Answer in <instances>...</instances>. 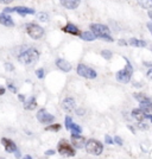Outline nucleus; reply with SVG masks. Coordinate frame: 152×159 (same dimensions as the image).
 I'll return each mask as SVG.
<instances>
[{"instance_id":"14","label":"nucleus","mask_w":152,"mask_h":159,"mask_svg":"<svg viewBox=\"0 0 152 159\" xmlns=\"http://www.w3.org/2000/svg\"><path fill=\"white\" fill-rule=\"evenodd\" d=\"M13 12H17L20 16H26V14H33L35 13V10L26 6H18V7H13Z\"/></svg>"},{"instance_id":"29","label":"nucleus","mask_w":152,"mask_h":159,"mask_svg":"<svg viewBox=\"0 0 152 159\" xmlns=\"http://www.w3.org/2000/svg\"><path fill=\"white\" fill-rule=\"evenodd\" d=\"M71 124H73V121H71V118H70V116H66V127L68 128V129L70 128Z\"/></svg>"},{"instance_id":"38","label":"nucleus","mask_w":152,"mask_h":159,"mask_svg":"<svg viewBox=\"0 0 152 159\" xmlns=\"http://www.w3.org/2000/svg\"><path fill=\"white\" fill-rule=\"evenodd\" d=\"M147 29L150 30V32L152 34V23H147Z\"/></svg>"},{"instance_id":"31","label":"nucleus","mask_w":152,"mask_h":159,"mask_svg":"<svg viewBox=\"0 0 152 159\" xmlns=\"http://www.w3.org/2000/svg\"><path fill=\"white\" fill-rule=\"evenodd\" d=\"M105 141H106L107 144H113V143H114V140H113L112 138L108 135V134H107L106 137H105Z\"/></svg>"},{"instance_id":"11","label":"nucleus","mask_w":152,"mask_h":159,"mask_svg":"<svg viewBox=\"0 0 152 159\" xmlns=\"http://www.w3.org/2000/svg\"><path fill=\"white\" fill-rule=\"evenodd\" d=\"M62 108L66 111V112H71L76 108V103H75V100L73 98H66V99L62 101Z\"/></svg>"},{"instance_id":"27","label":"nucleus","mask_w":152,"mask_h":159,"mask_svg":"<svg viewBox=\"0 0 152 159\" xmlns=\"http://www.w3.org/2000/svg\"><path fill=\"white\" fill-rule=\"evenodd\" d=\"M101 56H102L104 58H106V60H111L113 55L109 50H102V51H101Z\"/></svg>"},{"instance_id":"13","label":"nucleus","mask_w":152,"mask_h":159,"mask_svg":"<svg viewBox=\"0 0 152 159\" xmlns=\"http://www.w3.org/2000/svg\"><path fill=\"white\" fill-rule=\"evenodd\" d=\"M0 24L1 25H5V26H13L14 23L12 18H11V16H8L6 13H0Z\"/></svg>"},{"instance_id":"5","label":"nucleus","mask_w":152,"mask_h":159,"mask_svg":"<svg viewBox=\"0 0 152 159\" xmlns=\"http://www.w3.org/2000/svg\"><path fill=\"white\" fill-rule=\"evenodd\" d=\"M77 74H79L80 76H82V77L88 80H93L96 77V71L94 69H92V68L85 66V64H79L77 66Z\"/></svg>"},{"instance_id":"30","label":"nucleus","mask_w":152,"mask_h":159,"mask_svg":"<svg viewBox=\"0 0 152 159\" xmlns=\"http://www.w3.org/2000/svg\"><path fill=\"white\" fill-rule=\"evenodd\" d=\"M7 87H8V89H10L12 93H17V88H16L11 82H8V83H7Z\"/></svg>"},{"instance_id":"8","label":"nucleus","mask_w":152,"mask_h":159,"mask_svg":"<svg viewBox=\"0 0 152 159\" xmlns=\"http://www.w3.org/2000/svg\"><path fill=\"white\" fill-rule=\"evenodd\" d=\"M37 120L39 121L40 124H51L55 120V116L53 114L46 112L45 109H40L37 113Z\"/></svg>"},{"instance_id":"42","label":"nucleus","mask_w":152,"mask_h":159,"mask_svg":"<svg viewBox=\"0 0 152 159\" xmlns=\"http://www.w3.org/2000/svg\"><path fill=\"white\" fill-rule=\"evenodd\" d=\"M139 127H140V128H144V129L147 128V126H146V125H143V124H139Z\"/></svg>"},{"instance_id":"23","label":"nucleus","mask_w":152,"mask_h":159,"mask_svg":"<svg viewBox=\"0 0 152 159\" xmlns=\"http://www.w3.org/2000/svg\"><path fill=\"white\" fill-rule=\"evenodd\" d=\"M70 131H71V134H80V133L82 132V128L79 126V125H76V124H71V126L69 128Z\"/></svg>"},{"instance_id":"39","label":"nucleus","mask_w":152,"mask_h":159,"mask_svg":"<svg viewBox=\"0 0 152 159\" xmlns=\"http://www.w3.org/2000/svg\"><path fill=\"white\" fill-rule=\"evenodd\" d=\"M5 66H6V68H7V69H8V70H12V69H13V66H11V64H10V63H6V64H5Z\"/></svg>"},{"instance_id":"32","label":"nucleus","mask_w":152,"mask_h":159,"mask_svg":"<svg viewBox=\"0 0 152 159\" xmlns=\"http://www.w3.org/2000/svg\"><path fill=\"white\" fill-rule=\"evenodd\" d=\"M114 143H117L118 145H122V140H121L120 137H115V138H114Z\"/></svg>"},{"instance_id":"36","label":"nucleus","mask_w":152,"mask_h":159,"mask_svg":"<svg viewBox=\"0 0 152 159\" xmlns=\"http://www.w3.org/2000/svg\"><path fill=\"white\" fill-rule=\"evenodd\" d=\"M5 92H6V89H5L4 87H0V95H4Z\"/></svg>"},{"instance_id":"4","label":"nucleus","mask_w":152,"mask_h":159,"mask_svg":"<svg viewBox=\"0 0 152 159\" xmlns=\"http://www.w3.org/2000/svg\"><path fill=\"white\" fill-rule=\"evenodd\" d=\"M26 32L32 39H39L44 34V30L42 26L35 24V23H29L26 24Z\"/></svg>"},{"instance_id":"15","label":"nucleus","mask_w":152,"mask_h":159,"mask_svg":"<svg viewBox=\"0 0 152 159\" xmlns=\"http://www.w3.org/2000/svg\"><path fill=\"white\" fill-rule=\"evenodd\" d=\"M64 32L67 33H70V34H74V36H80L81 34V32H80V30L77 29V26H75L74 24H67L66 26L62 29Z\"/></svg>"},{"instance_id":"34","label":"nucleus","mask_w":152,"mask_h":159,"mask_svg":"<svg viewBox=\"0 0 152 159\" xmlns=\"http://www.w3.org/2000/svg\"><path fill=\"white\" fill-rule=\"evenodd\" d=\"M76 114H77V115H83V114H85V111H83V109H77V111H76Z\"/></svg>"},{"instance_id":"6","label":"nucleus","mask_w":152,"mask_h":159,"mask_svg":"<svg viewBox=\"0 0 152 159\" xmlns=\"http://www.w3.org/2000/svg\"><path fill=\"white\" fill-rule=\"evenodd\" d=\"M57 148H58V152L61 156H64V157H74L75 156V150L67 143L66 140L60 141Z\"/></svg>"},{"instance_id":"35","label":"nucleus","mask_w":152,"mask_h":159,"mask_svg":"<svg viewBox=\"0 0 152 159\" xmlns=\"http://www.w3.org/2000/svg\"><path fill=\"white\" fill-rule=\"evenodd\" d=\"M53 153H55V151H53V150H49V151H46V152H45V154H46V156H53Z\"/></svg>"},{"instance_id":"20","label":"nucleus","mask_w":152,"mask_h":159,"mask_svg":"<svg viewBox=\"0 0 152 159\" xmlns=\"http://www.w3.org/2000/svg\"><path fill=\"white\" fill-rule=\"evenodd\" d=\"M36 107H37V101L35 98H30L29 101H25V103H24V108L27 111H33Z\"/></svg>"},{"instance_id":"44","label":"nucleus","mask_w":152,"mask_h":159,"mask_svg":"<svg viewBox=\"0 0 152 159\" xmlns=\"http://www.w3.org/2000/svg\"><path fill=\"white\" fill-rule=\"evenodd\" d=\"M149 17H150V18H151V20H152V11H150V12H149Z\"/></svg>"},{"instance_id":"41","label":"nucleus","mask_w":152,"mask_h":159,"mask_svg":"<svg viewBox=\"0 0 152 159\" xmlns=\"http://www.w3.org/2000/svg\"><path fill=\"white\" fill-rule=\"evenodd\" d=\"M146 119L151 120V122H152V115L151 114H146Z\"/></svg>"},{"instance_id":"16","label":"nucleus","mask_w":152,"mask_h":159,"mask_svg":"<svg viewBox=\"0 0 152 159\" xmlns=\"http://www.w3.org/2000/svg\"><path fill=\"white\" fill-rule=\"evenodd\" d=\"M61 5L63 7H66V8H69V10H75L80 5V2L75 1V0H62Z\"/></svg>"},{"instance_id":"28","label":"nucleus","mask_w":152,"mask_h":159,"mask_svg":"<svg viewBox=\"0 0 152 159\" xmlns=\"http://www.w3.org/2000/svg\"><path fill=\"white\" fill-rule=\"evenodd\" d=\"M36 75H37V77H38V79H43V77H44V69H43V68H40V69H37V70H36Z\"/></svg>"},{"instance_id":"17","label":"nucleus","mask_w":152,"mask_h":159,"mask_svg":"<svg viewBox=\"0 0 152 159\" xmlns=\"http://www.w3.org/2000/svg\"><path fill=\"white\" fill-rule=\"evenodd\" d=\"M132 116L134 119L137 120L138 122H141L143 120L146 118V114L141 109H138V108H136V109H133L132 111Z\"/></svg>"},{"instance_id":"21","label":"nucleus","mask_w":152,"mask_h":159,"mask_svg":"<svg viewBox=\"0 0 152 159\" xmlns=\"http://www.w3.org/2000/svg\"><path fill=\"white\" fill-rule=\"evenodd\" d=\"M140 109L144 113H152V102L151 101H145V102H140Z\"/></svg>"},{"instance_id":"43","label":"nucleus","mask_w":152,"mask_h":159,"mask_svg":"<svg viewBox=\"0 0 152 159\" xmlns=\"http://www.w3.org/2000/svg\"><path fill=\"white\" fill-rule=\"evenodd\" d=\"M23 159H32V158H31V156H25Z\"/></svg>"},{"instance_id":"7","label":"nucleus","mask_w":152,"mask_h":159,"mask_svg":"<svg viewBox=\"0 0 152 159\" xmlns=\"http://www.w3.org/2000/svg\"><path fill=\"white\" fill-rule=\"evenodd\" d=\"M90 31L96 36V38H99L101 36H111L109 29L104 24H92Z\"/></svg>"},{"instance_id":"22","label":"nucleus","mask_w":152,"mask_h":159,"mask_svg":"<svg viewBox=\"0 0 152 159\" xmlns=\"http://www.w3.org/2000/svg\"><path fill=\"white\" fill-rule=\"evenodd\" d=\"M138 5L143 8H151L152 7V0H139Z\"/></svg>"},{"instance_id":"40","label":"nucleus","mask_w":152,"mask_h":159,"mask_svg":"<svg viewBox=\"0 0 152 159\" xmlns=\"http://www.w3.org/2000/svg\"><path fill=\"white\" fill-rule=\"evenodd\" d=\"M18 98H19V100L21 101V102H24V101H25V98H24V95H18Z\"/></svg>"},{"instance_id":"2","label":"nucleus","mask_w":152,"mask_h":159,"mask_svg":"<svg viewBox=\"0 0 152 159\" xmlns=\"http://www.w3.org/2000/svg\"><path fill=\"white\" fill-rule=\"evenodd\" d=\"M125 61H126L125 68H122V69H121L120 71H118L117 75H115L117 81H119L121 83H128V82L131 81V77H132V75H133L132 64L130 63V61L127 60V58H125Z\"/></svg>"},{"instance_id":"9","label":"nucleus","mask_w":152,"mask_h":159,"mask_svg":"<svg viewBox=\"0 0 152 159\" xmlns=\"http://www.w3.org/2000/svg\"><path fill=\"white\" fill-rule=\"evenodd\" d=\"M1 144L5 147L6 152L8 153L17 152V146H16V144L11 139H8V138H1Z\"/></svg>"},{"instance_id":"18","label":"nucleus","mask_w":152,"mask_h":159,"mask_svg":"<svg viewBox=\"0 0 152 159\" xmlns=\"http://www.w3.org/2000/svg\"><path fill=\"white\" fill-rule=\"evenodd\" d=\"M128 44L130 45H132L134 48H145L147 47V44H146V42L141 39H137V38H131V39L128 40Z\"/></svg>"},{"instance_id":"10","label":"nucleus","mask_w":152,"mask_h":159,"mask_svg":"<svg viewBox=\"0 0 152 159\" xmlns=\"http://www.w3.org/2000/svg\"><path fill=\"white\" fill-rule=\"evenodd\" d=\"M71 143L76 148H83L86 147V139L79 134H71Z\"/></svg>"},{"instance_id":"24","label":"nucleus","mask_w":152,"mask_h":159,"mask_svg":"<svg viewBox=\"0 0 152 159\" xmlns=\"http://www.w3.org/2000/svg\"><path fill=\"white\" fill-rule=\"evenodd\" d=\"M61 128V125L60 124H53V125H50V126H48L45 128L46 131H49V132H58Z\"/></svg>"},{"instance_id":"33","label":"nucleus","mask_w":152,"mask_h":159,"mask_svg":"<svg viewBox=\"0 0 152 159\" xmlns=\"http://www.w3.org/2000/svg\"><path fill=\"white\" fill-rule=\"evenodd\" d=\"M146 76H147V79L150 80V81H152V68L147 71V74H146Z\"/></svg>"},{"instance_id":"12","label":"nucleus","mask_w":152,"mask_h":159,"mask_svg":"<svg viewBox=\"0 0 152 159\" xmlns=\"http://www.w3.org/2000/svg\"><path fill=\"white\" fill-rule=\"evenodd\" d=\"M56 66H58L62 71H64V73H68V71L71 70V64L68 61L63 60V58H58V60L56 61Z\"/></svg>"},{"instance_id":"26","label":"nucleus","mask_w":152,"mask_h":159,"mask_svg":"<svg viewBox=\"0 0 152 159\" xmlns=\"http://www.w3.org/2000/svg\"><path fill=\"white\" fill-rule=\"evenodd\" d=\"M37 19L40 20V21H48V19H49L48 13H45V12H39V13H37Z\"/></svg>"},{"instance_id":"1","label":"nucleus","mask_w":152,"mask_h":159,"mask_svg":"<svg viewBox=\"0 0 152 159\" xmlns=\"http://www.w3.org/2000/svg\"><path fill=\"white\" fill-rule=\"evenodd\" d=\"M18 60L20 63L25 66H32V64H36L39 60V52L35 48H29L18 56Z\"/></svg>"},{"instance_id":"37","label":"nucleus","mask_w":152,"mask_h":159,"mask_svg":"<svg viewBox=\"0 0 152 159\" xmlns=\"http://www.w3.org/2000/svg\"><path fill=\"white\" fill-rule=\"evenodd\" d=\"M119 45H121V47H124V45H126V40L120 39V40H119Z\"/></svg>"},{"instance_id":"3","label":"nucleus","mask_w":152,"mask_h":159,"mask_svg":"<svg viewBox=\"0 0 152 159\" xmlns=\"http://www.w3.org/2000/svg\"><path fill=\"white\" fill-rule=\"evenodd\" d=\"M86 151L90 154H94V156H100L104 151V145L99 140L89 139L86 143Z\"/></svg>"},{"instance_id":"25","label":"nucleus","mask_w":152,"mask_h":159,"mask_svg":"<svg viewBox=\"0 0 152 159\" xmlns=\"http://www.w3.org/2000/svg\"><path fill=\"white\" fill-rule=\"evenodd\" d=\"M133 96H134V99L138 100L139 103H140V102H145V101H150V100L147 99L144 94H134Z\"/></svg>"},{"instance_id":"19","label":"nucleus","mask_w":152,"mask_h":159,"mask_svg":"<svg viewBox=\"0 0 152 159\" xmlns=\"http://www.w3.org/2000/svg\"><path fill=\"white\" fill-rule=\"evenodd\" d=\"M80 37H81V39L87 40V42H92V40L96 39V36H95L92 31H86V32H82L81 34H80Z\"/></svg>"}]
</instances>
